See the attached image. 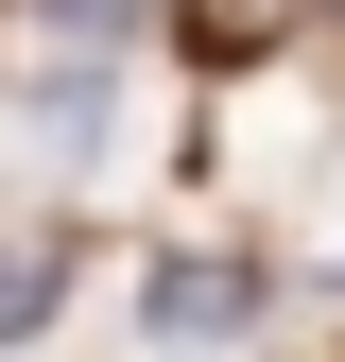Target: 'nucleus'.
<instances>
[{
	"label": "nucleus",
	"mask_w": 345,
	"mask_h": 362,
	"mask_svg": "<svg viewBox=\"0 0 345 362\" xmlns=\"http://www.w3.org/2000/svg\"><path fill=\"white\" fill-rule=\"evenodd\" d=\"M139 328L156 345H242L259 328V276H242V259H172V276L139 293Z\"/></svg>",
	"instance_id": "1"
},
{
	"label": "nucleus",
	"mask_w": 345,
	"mask_h": 362,
	"mask_svg": "<svg viewBox=\"0 0 345 362\" xmlns=\"http://www.w3.org/2000/svg\"><path fill=\"white\" fill-rule=\"evenodd\" d=\"M172 18H190V35H207V52H276V35H293V18H311V0H172Z\"/></svg>",
	"instance_id": "2"
},
{
	"label": "nucleus",
	"mask_w": 345,
	"mask_h": 362,
	"mask_svg": "<svg viewBox=\"0 0 345 362\" xmlns=\"http://www.w3.org/2000/svg\"><path fill=\"white\" fill-rule=\"evenodd\" d=\"M35 328H52V259H35V242H0V345H35Z\"/></svg>",
	"instance_id": "3"
},
{
	"label": "nucleus",
	"mask_w": 345,
	"mask_h": 362,
	"mask_svg": "<svg viewBox=\"0 0 345 362\" xmlns=\"http://www.w3.org/2000/svg\"><path fill=\"white\" fill-rule=\"evenodd\" d=\"M35 18H52L69 52H121V35H139V0H35Z\"/></svg>",
	"instance_id": "4"
}]
</instances>
